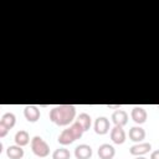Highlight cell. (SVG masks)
I'll use <instances>...</instances> for the list:
<instances>
[{"instance_id": "1", "label": "cell", "mask_w": 159, "mask_h": 159, "mask_svg": "<svg viewBox=\"0 0 159 159\" xmlns=\"http://www.w3.org/2000/svg\"><path fill=\"white\" fill-rule=\"evenodd\" d=\"M50 120L60 127L68 125L76 117V108L72 104H60L50 111Z\"/></svg>"}, {"instance_id": "2", "label": "cell", "mask_w": 159, "mask_h": 159, "mask_svg": "<svg viewBox=\"0 0 159 159\" xmlns=\"http://www.w3.org/2000/svg\"><path fill=\"white\" fill-rule=\"evenodd\" d=\"M82 134H83V129L81 128V125L77 122H75V123H72L70 125V128L63 129L61 132V134L58 135V139L57 140L62 145H68V144L73 143L76 139L81 138Z\"/></svg>"}, {"instance_id": "3", "label": "cell", "mask_w": 159, "mask_h": 159, "mask_svg": "<svg viewBox=\"0 0 159 159\" xmlns=\"http://www.w3.org/2000/svg\"><path fill=\"white\" fill-rule=\"evenodd\" d=\"M31 150L39 158H46L50 154V147H48V144L41 137H39V135H35L31 139Z\"/></svg>"}, {"instance_id": "4", "label": "cell", "mask_w": 159, "mask_h": 159, "mask_svg": "<svg viewBox=\"0 0 159 159\" xmlns=\"http://www.w3.org/2000/svg\"><path fill=\"white\" fill-rule=\"evenodd\" d=\"M111 129V123L109 119L106 117H98L94 120V132L99 135H103L106 133H108Z\"/></svg>"}, {"instance_id": "5", "label": "cell", "mask_w": 159, "mask_h": 159, "mask_svg": "<svg viewBox=\"0 0 159 159\" xmlns=\"http://www.w3.org/2000/svg\"><path fill=\"white\" fill-rule=\"evenodd\" d=\"M24 116H25V118H26L27 122L35 123V122H37V120L40 119L41 113H40L39 107H36V106H34V104H29V106H26L25 109H24Z\"/></svg>"}, {"instance_id": "6", "label": "cell", "mask_w": 159, "mask_h": 159, "mask_svg": "<svg viewBox=\"0 0 159 159\" xmlns=\"http://www.w3.org/2000/svg\"><path fill=\"white\" fill-rule=\"evenodd\" d=\"M111 139L114 144H123L125 142V132L123 127L114 125L111 129Z\"/></svg>"}, {"instance_id": "7", "label": "cell", "mask_w": 159, "mask_h": 159, "mask_svg": "<svg viewBox=\"0 0 159 159\" xmlns=\"http://www.w3.org/2000/svg\"><path fill=\"white\" fill-rule=\"evenodd\" d=\"M130 117H132V119H133L137 124H143V123L147 120L148 114H147V111H145L143 107L137 106V107H134V108L132 109Z\"/></svg>"}, {"instance_id": "8", "label": "cell", "mask_w": 159, "mask_h": 159, "mask_svg": "<svg viewBox=\"0 0 159 159\" xmlns=\"http://www.w3.org/2000/svg\"><path fill=\"white\" fill-rule=\"evenodd\" d=\"M152 149V144L150 143H138L130 147L129 153L132 155H137V157H142L147 153H149Z\"/></svg>"}, {"instance_id": "9", "label": "cell", "mask_w": 159, "mask_h": 159, "mask_svg": "<svg viewBox=\"0 0 159 159\" xmlns=\"http://www.w3.org/2000/svg\"><path fill=\"white\" fill-rule=\"evenodd\" d=\"M112 122L114 123V125L118 127H123L127 124L128 122V113L123 109H117L112 113Z\"/></svg>"}, {"instance_id": "10", "label": "cell", "mask_w": 159, "mask_h": 159, "mask_svg": "<svg viewBox=\"0 0 159 159\" xmlns=\"http://www.w3.org/2000/svg\"><path fill=\"white\" fill-rule=\"evenodd\" d=\"M97 153H98L99 159H113V157L116 154V149H114L113 145L104 143V144L99 145Z\"/></svg>"}, {"instance_id": "11", "label": "cell", "mask_w": 159, "mask_h": 159, "mask_svg": "<svg viewBox=\"0 0 159 159\" xmlns=\"http://www.w3.org/2000/svg\"><path fill=\"white\" fill-rule=\"evenodd\" d=\"M75 157L77 159H89L92 157V148L88 144H80L75 149Z\"/></svg>"}, {"instance_id": "12", "label": "cell", "mask_w": 159, "mask_h": 159, "mask_svg": "<svg viewBox=\"0 0 159 159\" xmlns=\"http://www.w3.org/2000/svg\"><path fill=\"white\" fill-rule=\"evenodd\" d=\"M145 138V130L142 127H132L129 129V139L137 143H140Z\"/></svg>"}, {"instance_id": "13", "label": "cell", "mask_w": 159, "mask_h": 159, "mask_svg": "<svg viewBox=\"0 0 159 159\" xmlns=\"http://www.w3.org/2000/svg\"><path fill=\"white\" fill-rule=\"evenodd\" d=\"M24 154L25 153H24L22 147H19V145H10L6 149V155L10 159H21Z\"/></svg>"}, {"instance_id": "14", "label": "cell", "mask_w": 159, "mask_h": 159, "mask_svg": "<svg viewBox=\"0 0 159 159\" xmlns=\"http://www.w3.org/2000/svg\"><path fill=\"white\" fill-rule=\"evenodd\" d=\"M76 122L81 125V128L83 129V132H86V130H88L89 128H91V124H92V119H91V116L88 114V113H81L78 117H77V119H76Z\"/></svg>"}, {"instance_id": "15", "label": "cell", "mask_w": 159, "mask_h": 159, "mask_svg": "<svg viewBox=\"0 0 159 159\" xmlns=\"http://www.w3.org/2000/svg\"><path fill=\"white\" fill-rule=\"evenodd\" d=\"M14 140H15V143H16V145H19V147H25L26 144H29V142H30V135H29V133L26 132V130H19L16 134H15V138H14Z\"/></svg>"}, {"instance_id": "16", "label": "cell", "mask_w": 159, "mask_h": 159, "mask_svg": "<svg viewBox=\"0 0 159 159\" xmlns=\"http://www.w3.org/2000/svg\"><path fill=\"white\" fill-rule=\"evenodd\" d=\"M0 122H1L4 125H6L9 129H11V128H14V125L16 124V117H15L14 113H11V112H6V113L2 114Z\"/></svg>"}, {"instance_id": "17", "label": "cell", "mask_w": 159, "mask_h": 159, "mask_svg": "<svg viewBox=\"0 0 159 159\" xmlns=\"http://www.w3.org/2000/svg\"><path fill=\"white\" fill-rule=\"evenodd\" d=\"M71 153L66 148H58L52 153V159H70Z\"/></svg>"}, {"instance_id": "18", "label": "cell", "mask_w": 159, "mask_h": 159, "mask_svg": "<svg viewBox=\"0 0 159 159\" xmlns=\"http://www.w3.org/2000/svg\"><path fill=\"white\" fill-rule=\"evenodd\" d=\"M9 128L6 127V125H4L1 122H0V138H4V137H6L7 135V133H9Z\"/></svg>"}, {"instance_id": "19", "label": "cell", "mask_w": 159, "mask_h": 159, "mask_svg": "<svg viewBox=\"0 0 159 159\" xmlns=\"http://www.w3.org/2000/svg\"><path fill=\"white\" fill-rule=\"evenodd\" d=\"M150 159H159V150H154L150 154Z\"/></svg>"}, {"instance_id": "20", "label": "cell", "mask_w": 159, "mask_h": 159, "mask_svg": "<svg viewBox=\"0 0 159 159\" xmlns=\"http://www.w3.org/2000/svg\"><path fill=\"white\" fill-rule=\"evenodd\" d=\"M2 148H4V147H2V143H1V142H0V154H1V153H2Z\"/></svg>"}, {"instance_id": "21", "label": "cell", "mask_w": 159, "mask_h": 159, "mask_svg": "<svg viewBox=\"0 0 159 159\" xmlns=\"http://www.w3.org/2000/svg\"><path fill=\"white\" fill-rule=\"evenodd\" d=\"M135 159H147V158H144V157H137Z\"/></svg>"}]
</instances>
